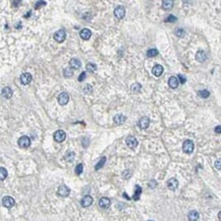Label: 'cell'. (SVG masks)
<instances>
[{"label": "cell", "instance_id": "1", "mask_svg": "<svg viewBox=\"0 0 221 221\" xmlns=\"http://www.w3.org/2000/svg\"><path fill=\"white\" fill-rule=\"evenodd\" d=\"M194 149H195V145H194V142L193 141L186 140L183 142V144H182V150H183L184 153H186V154L193 153Z\"/></svg>", "mask_w": 221, "mask_h": 221}, {"label": "cell", "instance_id": "38", "mask_svg": "<svg viewBox=\"0 0 221 221\" xmlns=\"http://www.w3.org/2000/svg\"><path fill=\"white\" fill-rule=\"evenodd\" d=\"M85 76H86V72H83L81 74V76H79V79H78L79 81H83L84 80H85Z\"/></svg>", "mask_w": 221, "mask_h": 221}, {"label": "cell", "instance_id": "8", "mask_svg": "<svg viewBox=\"0 0 221 221\" xmlns=\"http://www.w3.org/2000/svg\"><path fill=\"white\" fill-rule=\"evenodd\" d=\"M125 143L127 145V147H130V149H135L138 146V140L132 136H128L125 140Z\"/></svg>", "mask_w": 221, "mask_h": 221}, {"label": "cell", "instance_id": "23", "mask_svg": "<svg viewBox=\"0 0 221 221\" xmlns=\"http://www.w3.org/2000/svg\"><path fill=\"white\" fill-rule=\"evenodd\" d=\"M162 7L165 10L171 9L173 7V1L172 0H163L162 1Z\"/></svg>", "mask_w": 221, "mask_h": 221}, {"label": "cell", "instance_id": "10", "mask_svg": "<svg viewBox=\"0 0 221 221\" xmlns=\"http://www.w3.org/2000/svg\"><path fill=\"white\" fill-rule=\"evenodd\" d=\"M93 204V198H92L91 196H89V195H87V196H85L83 199L81 200V205L83 206L84 208H87V207H90V206Z\"/></svg>", "mask_w": 221, "mask_h": 221}, {"label": "cell", "instance_id": "39", "mask_svg": "<svg viewBox=\"0 0 221 221\" xmlns=\"http://www.w3.org/2000/svg\"><path fill=\"white\" fill-rule=\"evenodd\" d=\"M215 132H217V134H221V125H218L215 127Z\"/></svg>", "mask_w": 221, "mask_h": 221}, {"label": "cell", "instance_id": "33", "mask_svg": "<svg viewBox=\"0 0 221 221\" xmlns=\"http://www.w3.org/2000/svg\"><path fill=\"white\" fill-rule=\"evenodd\" d=\"M83 169H84L83 164H81V163L78 164V165H76V175H80L81 173L83 172Z\"/></svg>", "mask_w": 221, "mask_h": 221}, {"label": "cell", "instance_id": "34", "mask_svg": "<svg viewBox=\"0 0 221 221\" xmlns=\"http://www.w3.org/2000/svg\"><path fill=\"white\" fill-rule=\"evenodd\" d=\"M176 16H172V14H170V16H168L166 18V20H165V21H167V23H174V21H176Z\"/></svg>", "mask_w": 221, "mask_h": 221}, {"label": "cell", "instance_id": "12", "mask_svg": "<svg viewBox=\"0 0 221 221\" xmlns=\"http://www.w3.org/2000/svg\"><path fill=\"white\" fill-rule=\"evenodd\" d=\"M167 186H168L169 190L175 191L178 188V181H177L176 178H174V177H172V178H170L167 181Z\"/></svg>", "mask_w": 221, "mask_h": 221}, {"label": "cell", "instance_id": "9", "mask_svg": "<svg viewBox=\"0 0 221 221\" xmlns=\"http://www.w3.org/2000/svg\"><path fill=\"white\" fill-rule=\"evenodd\" d=\"M69 101V96L66 92H62L58 96V103L60 105H66Z\"/></svg>", "mask_w": 221, "mask_h": 221}, {"label": "cell", "instance_id": "19", "mask_svg": "<svg viewBox=\"0 0 221 221\" xmlns=\"http://www.w3.org/2000/svg\"><path fill=\"white\" fill-rule=\"evenodd\" d=\"M196 59L199 62H204L207 59V55H206V53L203 50H199L196 54Z\"/></svg>", "mask_w": 221, "mask_h": 221}, {"label": "cell", "instance_id": "40", "mask_svg": "<svg viewBox=\"0 0 221 221\" xmlns=\"http://www.w3.org/2000/svg\"><path fill=\"white\" fill-rule=\"evenodd\" d=\"M218 218H219V220L221 221V211L219 212V214H218Z\"/></svg>", "mask_w": 221, "mask_h": 221}, {"label": "cell", "instance_id": "29", "mask_svg": "<svg viewBox=\"0 0 221 221\" xmlns=\"http://www.w3.org/2000/svg\"><path fill=\"white\" fill-rule=\"evenodd\" d=\"M141 89H142L141 84H139V83H136L132 86V91L134 92V93H139V92L141 91Z\"/></svg>", "mask_w": 221, "mask_h": 221}, {"label": "cell", "instance_id": "36", "mask_svg": "<svg viewBox=\"0 0 221 221\" xmlns=\"http://www.w3.org/2000/svg\"><path fill=\"white\" fill-rule=\"evenodd\" d=\"M44 5H46V2H44V1H39V2H37V3H36L35 8H36V9H38V8L42 7V6H44Z\"/></svg>", "mask_w": 221, "mask_h": 221}, {"label": "cell", "instance_id": "21", "mask_svg": "<svg viewBox=\"0 0 221 221\" xmlns=\"http://www.w3.org/2000/svg\"><path fill=\"white\" fill-rule=\"evenodd\" d=\"M199 217H200V215H199V213L197 211H195V210H193V211H190V213L188 214V218L190 221H197L199 219Z\"/></svg>", "mask_w": 221, "mask_h": 221}, {"label": "cell", "instance_id": "2", "mask_svg": "<svg viewBox=\"0 0 221 221\" xmlns=\"http://www.w3.org/2000/svg\"><path fill=\"white\" fill-rule=\"evenodd\" d=\"M53 138H54V141L57 142V143H61V142H63L65 140L66 138V134L64 130H56V132H54V135H53Z\"/></svg>", "mask_w": 221, "mask_h": 221}, {"label": "cell", "instance_id": "17", "mask_svg": "<svg viewBox=\"0 0 221 221\" xmlns=\"http://www.w3.org/2000/svg\"><path fill=\"white\" fill-rule=\"evenodd\" d=\"M178 80H177L176 76H170L168 80V86L171 88V89H176L178 87Z\"/></svg>", "mask_w": 221, "mask_h": 221}, {"label": "cell", "instance_id": "16", "mask_svg": "<svg viewBox=\"0 0 221 221\" xmlns=\"http://www.w3.org/2000/svg\"><path fill=\"white\" fill-rule=\"evenodd\" d=\"M163 70H164L163 69V66L160 65V64H157V65H155L152 68V74L155 76H160L163 74Z\"/></svg>", "mask_w": 221, "mask_h": 221}, {"label": "cell", "instance_id": "13", "mask_svg": "<svg viewBox=\"0 0 221 221\" xmlns=\"http://www.w3.org/2000/svg\"><path fill=\"white\" fill-rule=\"evenodd\" d=\"M110 204H111L110 200L108 198H106V197H103V198H101L99 200V206L102 209H108L110 207Z\"/></svg>", "mask_w": 221, "mask_h": 221}, {"label": "cell", "instance_id": "11", "mask_svg": "<svg viewBox=\"0 0 221 221\" xmlns=\"http://www.w3.org/2000/svg\"><path fill=\"white\" fill-rule=\"evenodd\" d=\"M32 80H33V76L29 72H25V74H23L21 76V83L23 85H28V84L31 83Z\"/></svg>", "mask_w": 221, "mask_h": 221}, {"label": "cell", "instance_id": "24", "mask_svg": "<svg viewBox=\"0 0 221 221\" xmlns=\"http://www.w3.org/2000/svg\"><path fill=\"white\" fill-rule=\"evenodd\" d=\"M141 194H142V188L139 186V184H137V186H136V191H135V195H134V197H132V199H134L135 201L140 200Z\"/></svg>", "mask_w": 221, "mask_h": 221}, {"label": "cell", "instance_id": "30", "mask_svg": "<svg viewBox=\"0 0 221 221\" xmlns=\"http://www.w3.org/2000/svg\"><path fill=\"white\" fill-rule=\"evenodd\" d=\"M198 95L200 96L201 98H208L210 96V93L207 90H202V91L198 92Z\"/></svg>", "mask_w": 221, "mask_h": 221}, {"label": "cell", "instance_id": "6", "mask_svg": "<svg viewBox=\"0 0 221 221\" xmlns=\"http://www.w3.org/2000/svg\"><path fill=\"white\" fill-rule=\"evenodd\" d=\"M18 146H20L21 148H28V147H30V145H31V140H30L29 137L23 136L18 139Z\"/></svg>", "mask_w": 221, "mask_h": 221}, {"label": "cell", "instance_id": "32", "mask_svg": "<svg viewBox=\"0 0 221 221\" xmlns=\"http://www.w3.org/2000/svg\"><path fill=\"white\" fill-rule=\"evenodd\" d=\"M175 36H177L178 38H182L184 37V35H186V32H184V30L182 29H176V31L174 32Z\"/></svg>", "mask_w": 221, "mask_h": 221}, {"label": "cell", "instance_id": "35", "mask_svg": "<svg viewBox=\"0 0 221 221\" xmlns=\"http://www.w3.org/2000/svg\"><path fill=\"white\" fill-rule=\"evenodd\" d=\"M214 165H215V168H216V169L220 170V169H221V159L216 160L215 163H214Z\"/></svg>", "mask_w": 221, "mask_h": 221}, {"label": "cell", "instance_id": "5", "mask_svg": "<svg viewBox=\"0 0 221 221\" xmlns=\"http://www.w3.org/2000/svg\"><path fill=\"white\" fill-rule=\"evenodd\" d=\"M2 204H3V206L5 208H8V209H9V208L13 207L14 204H16V201H14V199L11 198V197L6 196L2 199Z\"/></svg>", "mask_w": 221, "mask_h": 221}, {"label": "cell", "instance_id": "15", "mask_svg": "<svg viewBox=\"0 0 221 221\" xmlns=\"http://www.w3.org/2000/svg\"><path fill=\"white\" fill-rule=\"evenodd\" d=\"M12 95H13V92H12L11 88L4 87L3 89H2V96H3L5 99H9V98H11Z\"/></svg>", "mask_w": 221, "mask_h": 221}, {"label": "cell", "instance_id": "4", "mask_svg": "<svg viewBox=\"0 0 221 221\" xmlns=\"http://www.w3.org/2000/svg\"><path fill=\"white\" fill-rule=\"evenodd\" d=\"M57 194H58V196L65 198V197H67L70 194V188L67 186H65V184H61L58 188V190H57Z\"/></svg>", "mask_w": 221, "mask_h": 221}, {"label": "cell", "instance_id": "3", "mask_svg": "<svg viewBox=\"0 0 221 221\" xmlns=\"http://www.w3.org/2000/svg\"><path fill=\"white\" fill-rule=\"evenodd\" d=\"M53 38H54V40L56 41V42L62 43L64 40H65V38H66L65 31H64V30H58V31L55 32V33H54V36H53Z\"/></svg>", "mask_w": 221, "mask_h": 221}, {"label": "cell", "instance_id": "41", "mask_svg": "<svg viewBox=\"0 0 221 221\" xmlns=\"http://www.w3.org/2000/svg\"><path fill=\"white\" fill-rule=\"evenodd\" d=\"M149 221H153V220H149Z\"/></svg>", "mask_w": 221, "mask_h": 221}, {"label": "cell", "instance_id": "27", "mask_svg": "<svg viewBox=\"0 0 221 221\" xmlns=\"http://www.w3.org/2000/svg\"><path fill=\"white\" fill-rule=\"evenodd\" d=\"M6 177H7V170H6L4 167H1V168H0V179L4 181Z\"/></svg>", "mask_w": 221, "mask_h": 221}, {"label": "cell", "instance_id": "22", "mask_svg": "<svg viewBox=\"0 0 221 221\" xmlns=\"http://www.w3.org/2000/svg\"><path fill=\"white\" fill-rule=\"evenodd\" d=\"M69 65H70V67H72L74 69H78V68L81 67V61L76 58H72V59H70V61H69Z\"/></svg>", "mask_w": 221, "mask_h": 221}, {"label": "cell", "instance_id": "14", "mask_svg": "<svg viewBox=\"0 0 221 221\" xmlns=\"http://www.w3.org/2000/svg\"><path fill=\"white\" fill-rule=\"evenodd\" d=\"M149 124H150V119H149V117H147V116H143L140 120H139V126H140L142 130L147 128L148 126H149Z\"/></svg>", "mask_w": 221, "mask_h": 221}, {"label": "cell", "instance_id": "18", "mask_svg": "<svg viewBox=\"0 0 221 221\" xmlns=\"http://www.w3.org/2000/svg\"><path fill=\"white\" fill-rule=\"evenodd\" d=\"M80 36L83 40H89L92 36V33L89 29H83L80 33Z\"/></svg>", "mask_w": 221, "mask_h": 221}, {"label": "cell", "instance_id": "26", "mask_svg": "<svg viewBox=\"0 0 221 221\" xmlns=\"http://www.w3.org/2000/svg\"><path fill=\"white\" fill-rule=\"evenodd\" d=\"M157 54H158V50L156 48L149 49V50L147 51V56L148 57H155Z\"/></svg>", "mask_w": 221, "mask_h": 221}, {"label": "cell", "instance_id": "31", "mask_svg": "<svg viewBox=\"0 0 221 221\" xmlns=\"http://www.w3.org/2000/svg\"><path fill=\"white\" fill-rule=\"evenodd\" d=\"M86 68H87L88 72H94L96 70V68H97V66H96L95 64H93V63H88L87 65H86Z\"/></svg>", "mask_w": 221, "mask_h": 221}, {"label": "cell", "instance_id": "28", "mask_svg": "<svg viewBox=\"0 0 221 221\" xmlns=\"http://www.w3.org/2000/svg\"><path fill=\"white\" fill-rule=\"evenodd\" d=\"M63 76H64V78L68 79V78H70V76H74V72H72V69H69V68H65V69L63 70Z\"/></svg>", "mask_w": 221, "mask_h": 221}, {"label": "cell", "instance_id": "7", "mask_svg": "<svg viewBox=\"0 0 221 221\" xmlns=\"http://www.w3.org/2000/svg\"><path fill=\"white\" fill-rule=\"evenodd\" d=\"M114 16H115V18H118V20L123 18L124 16H125V8L121 5L117 6V7L114 9Z\"/></svg>", "mask_w": 221, "mask_h": 221}, {"label": "cell", "instance_id": "25", "mask_svg": "<svg viewBox=\"0 0 221 221\" xmlns=\"http://www.w3.org/2000/svg\"><path fill=\"white\" fill-rule=\"evenodd\" d=\"M105 162H106V157L101 158V159L99 160V162H98L97 164L95 165V170H99L100 168H102L103 165L105 164Z\"/></svg>", "mask_w": 221, "mask_h": 221}, {"label": "cell", "instance_id": "37", "mask_svg": "<svg viewBox=\"0 0 221 221\" xmlns=\"http://www.w3.org/2000/svg\"><path fill=\"white\" fill-rule=\"evenodd\" d=\"M177 79H178V80H179V81H181V84H184V83H186V78H184V76H181V74H178V76H177Z\"/></svg>", "mask_w": 221, "mask_h": 221}, {"label": "cell", "instance_id": "20", "mask_svg": "<svg viewBox=\"0 0 221 221\" xmlns=\"http://www.w3.org/2000/svg\"><path fill=\"white\" fill-rule=\"evenodd\" d=\"M125 119H126V117L124 116V115H122V114H116L114 117H113V120H114V122L116 124L124 123V122H125Z\"/></svg>", "mask_w": 221, "mask_h": 221}]
</instances>
